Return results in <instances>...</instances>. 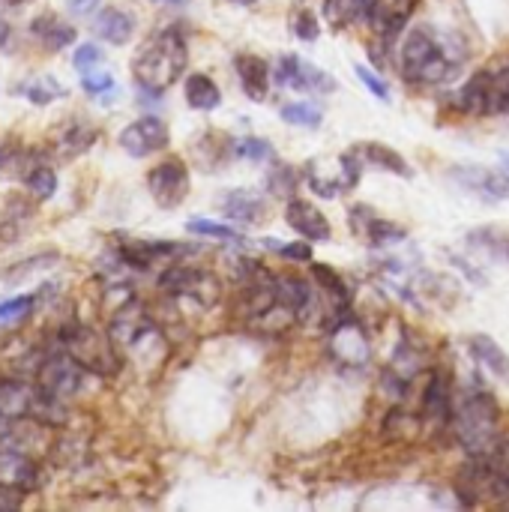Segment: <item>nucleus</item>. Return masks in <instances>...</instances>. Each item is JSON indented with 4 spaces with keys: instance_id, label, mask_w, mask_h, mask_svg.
I'll return each instance as SVG.
<instances>
[{
    "instance_id": "f257e3e1",
    "label": "nucleus",
    "mask_w": 509,
    "mask_h": 512,
    "mask_svg": "<svg viewBox=\"0 0 509 512\" xmlns=\"http://www.w3.org/2000/svg\"><path fill=\"white\" fill-rule=\"evenodd\" d=\"M456 441L471 459H489L498 456L504 447L501 438V411L498 402L489 396V390H468L453 414Z\"/></svg>"
},
{
    "instance_id": "f03ea898",
    "label": "nucleus",
    "mask_w": 509,
    "mask_h": 512,
    "mask_svg": "<svg viewBox=\"0 0 509 512\" xmlns=\"http://www.w3.org/2000/svg\"><path fill=\"white\" fill-rule=\"evenodd\" d=\"M108 336L114 339L120 354L132 357L141 366H153L165 354V336H162L159 324L153 321L147 306L138 303L135 297L123 300L114 309V315L108 321Z\"/></svg>"
},
{
    "instance_id": "7ed1b4c3",
    "label": "nucleus",
    "mask_w": 509,
    "mask_h": 512,
    "mask_svg": "<svg viewBox=\"0 0 509 512\" xmlns=\"http://www.w3.org/2000/svg\"><path fill=\"white\" fill-rule=\"evenodd\" d=\"M186 63H189L186 36L177 27H165V30H156L138 48V54L132 60V75L144 87L165 90L186 72Z\"/></svg>"
},
{
    "instance_id": "20e7f679",
    "label": "nucleus",
    "mask_w": 509,
    "mask_h": 512,
    "mask_svg": "<svg viewBox=\"0 0 509 512\" xmlns=\"http://www.w3.org/2000/svg\"><path fill=\"white\" fill-rule=\"evenodd\" d=\"M459 57L447 48V42L432 27H411L399 48L402 75L414 84H438L444 81Z\"/></svg>"
},
{
    "instance_id": "39448f33",
    "label": "nucleus",
    "mask_w": 509,
    "mask_h": 512,
    "mask_svg": "<svg viewBox=\"0 0 509 512\" xmlns=\"http://www.w3.org/2000/svg\"><path fill=\"white\" fill-rule=\"evenodd\" d=\"M240 315L261 336H282L300 321L297 312L279 297V291L273 285V276H261V279L243 285V291H240Z\"/></svg>"
},
{
    "instance_id": "423d86ee",
    "label": "nucleus",
    "mask_w": 509,
    "mask_h": 512,
    "mask_svg": "<svg viewBox=\"0 0 509 512\" xmlns=\"http://www.w3.org/2000/svg\"><path fill=\"white\" fill-rule=\"evenodd\" d=\"M57 348L75 357L90 375H114L120 369V348L114 345V339L81 321H66L60 327Z\"/></svg>"
},
{
    "instance_id": "0eeeda50",
    "label": "nucleus",
    "mask_w": 509,
    "mask_h": 512,
    "mask_svg": "<svg viewBox=\"0 0 509 512\" xmlns=\"http://www.w3.org/2000/svg\"><path fill=\"white\" fill-rule=\"evenodd\" d=\"M159 291L168 300L186 303L198 312H207L222 300V282L210 270H195L183 264H171L159 273Z\"/></svg>"
},
{
    "instance_id": "6e6552de",
    "label": "nucleus",
    "mask_w": 509,
    "mask_h": 512,
    "mask_svg": "<svg viewBox=\"0 0 509 512\" xmlns=\"http://www.w3.org/2000/svg\"><path fill=\"white\" fill-rule=\"evenodd\" d=\"M87 375L90 372L75 357H69L63 348H57V351H51V354H45L39 360V366H36V387L42 393H48V396H57V399L69 402L72 396H78L84 390Z\"/></svg>"
},
{
    "instance_id": "1a4fd4ad",
    "label": "nucleus",
    "mask_w": 509,
    "mask_h": 512,
    "mask_svg": "<svg viewBox=\"0 0 509 512\" xmlns=\"http://www.w3.org/2000/svg\"><path fill=\"white\" fill-rule=\"evenodd\" d=\"M360 180V162L354 153H342V156H327V159H315L306 168V183L315 189V195L321 198H336L345 195L357 186Z\"/></svg>"
},
{
    "instance_id": "9d476101",
    "label": "nucleus",
    "mask_w": 509,
    "mask_h": 512,
    "mask_svg": "<svg viewBox=\"0 0 509 512\" xmlns=\"http://www.w3.org/2000/svg\"><path fill=\"white\" fill-rule=\"evenodd\" d=\"M330 351L339 366L345 369H363L372 363V342L363 330V324L351 315H339L330 330Z\"/></svg>"
},
{
    "instance_id": "9b49d317",
    "label": "nucleus",
    "mask_w": 509,
    "mask_h": 512,
    "mask_svg": "<svg viewBox=\"0 0 509 512\" xmlns=\"http://www.w3.org/2000/svg\"><path fill=\"white\" fill-rule=\"evenodd\" d=\"M273 78H276L282 87L306 90V93H333V90H336V78H333L330 72H324L321 66L303 60L300 54H285V57H279Z\"/></svg>"
},
{
    "instance_id": "f8f14e48",
    "label": "nucleus",
    "mask_w": 509,
    "mask_h": 512,
    "mask_svg": "<svg viewBox=\"0 0 509 512\" xmlns=\"http://www.w3.org/2000/svg\"><path fill=\"white\" fill-rule=\"evenodd\" d=\"M147 189L153 195V201L165 210L180 207L183 198L189 195V171L180 159H165L159 165L150 168L147 174Z\"/></svg>"
},
{
    "instance_id": "ddd939ff",
    "label": "nucleus",
    "mask_w": 509,
    "mask_h": 512,
    "mask_svg": "<svg viewBox=\"0 0 509 512\" xmlns=\"http://www.w3.org/2000/svg\"><path fill=\"white\" fill-rule=\"evenodd\" d=\"M168 141H171V132H168V126H165V120H159V117H153V114H144V117L132 120V123L120 132V147H123L129 156H135V159L165 150Z\"/></svg>"
},
{
    "instance_id": "4468645a",
    "label": "nucleus",
    "mask_w": 509,
    "mask_h": 512,
    "mask_svg": "<svg viewBox=\"0 0 509 512\" xmlns=\"http://www.w3.org/2000/svg\"><path fill=\"white\" fill-rule=\"evenodd\" d=\"M42 483V468L36 465V459L21 450V447H6L0 450V486H9L21 495L36 492Z\"/></svg>"
},
{
    "instance_id": "2eb2a0df",
    "label": "nucleus",
    "mask_w": 509,
    "mask_h": 512,
    "mask_svg": "<svg viewBox=\"0 0 509 512\" xmlns=\"http://www.w3.org/2000/svg\"><path fill=\"white\" fill-rule=\"evenodd\" d=\"M453 414H456V402H453V384L444 372H435L426 393H423V408H420V420L432 423L435 429L453 426Z\"/></svg>"
},
{
    "instance_id": "dca6fc26",
    "label": "nucleus",
    "mask_w": 509,
    "mask_h": 512,
    "mask_svg": "<svg viewBox=\"0 0 509 512\" xmlns=\"http://www.w3.org/2000/svg\"><path fill=\"white\" fill-rule=\"evenodd\" d=\"M285 219H288V225H291L300 237H306V240L321 243V240L330 237V222H327V216H324L312 201H306V198H288V204H285Z\"/></svg>"
},
{
    "instance_id": "f3484780",
    "label": "nucleus",
    "mask_w": 509,
    "mask_h": 512,
    "mask_svg": "<svg viewBox=\"0 0 509 512\" xmlns=\"http://www.w3.org/2000/svg\"><path fill=\"white\" fill-rule=\"evenodd\" d=\"M36 387H30L24 378L0 375V414L9 420H24L33 414L36 405Z\"/></svg>"
},
{
    "instance_id": "a211bd4d",
    "label": "nucleus",
    "mask_w": 509,
    "mask_h": 512,
    "mask_svg": "<svg viewBox=\"0 0 509 512\" xmlns=\"http://www.w3.org/2000/svg\"><path fill=\"white\" fill-rule=\"evenodd\" d=\"M96 138H99V129L93 123H87L81 117H72V120H66L60 126L57 141H54V153L60 159H75V156L87 153L96 144Z\"/></svg>"
},
{
    "instance_id": "6ab92c4d",
    "label": "nucleus",
    "mask_w": 509,
    "mask_h": 512,
    "mask_svg": "<svg viewBox=\"0 0 509 512\" xmlns=\"http://www.w3.org/2000/svg\"><path fill=\"white\" fill-rule=\"evenodd\" d=\"M234 69H237V78H240L243 93L249 99H255V102L267 99L273 72H270V66H267L264 57H258V54H237L234 57Z\"/></svg>"
},
{
    "instance_id": "aec40b11",
    "label": "nucleus",
    "mask_w": 509,
    "mask_h": 512,
    "mask_svg": "<svg viewBox=\"0 0 509 512\" xmlns=\"http://www.w3.org/2000/svg\"><path fill=\"white\" fill-rule=\"evenodd\" d=\"M411 6H414V0H372V9H369L366 24L378 36H387L390 39V36H396L408 24Z\"/></svg>"
},
{
    "instance_id": "412c9836",
    "label": "nucleus",
    "mask_w": 509,
    "mask_h": 512,
    "mask_svg": "<svg viewBox=\"0 0 509 512\" xmlns=\"http://www.w3.org/2000/svg\"><path fill=\"white\" fill-rule=\"evenodd\" d=\"M267 210V201L264 195H258L255 189H231L222 201V213L231 219V222H240V225H252L264 216Z\"/></svg>"
},
{
    "instance_id": "4be33fe9",
    "label": "nucleus",
    "mask_w": 509,
    "mask_h": 512,
    "mask_svg": "<svg viewBox=\"0 0 509 512\" xmlns=\"http://www.w3.org/2000/svg\"><path fill=\"white\" fill-rule=\"evenodd\" d=\"M93 30L99 33V39H105L111 45H126L132 39V33H135V18L126 9L108 6V9H102L96 15Z\"/></svg>"
},
{
    "instance_id": "5701e85b",
    "label": "nucleus",
    "mask_w": 509,
    "mask_h": 512,
    "mask_svg": "<svg viewBox=\"0 0 509 512\" xmlns=\"http://www.w3.org/2000/svg\"><path fill=\"white\" fill-rule=\"evenodd\" d=\"M30 33H33V36L42 42V48H48V51H63V48H69V45L75 42V27L66 24V21H60V18L51 15V12L33 18Z\"/></svg>"
},
{
    "instance_id": "b1692460",
    "label": "nucleus",
    "mask_w": 509,
    "mask_h": 512,
    "mask_svg": "<svg viewBox=\"0 0 509 512\" xmlns=\"http://www.w3.org/2000/svg\"><path fill=\"white\" fill-rule=\"evenodd\" d=\"M183 93H186V102H189L195 111H216V108L222 105V90H219V84H216L210 75H204V72L189 75L186 84H183Z\"/></svg>"
},
{
    "instance_id": "393cba45",
    "label": "nucleus",
    "mask_w": 509,
    "mask_h": 512,
    "mask_svg": "<svg viewBox=\"0 0 509 512\" xmlns=\"http://www.w3.org/2000/svg\"><path fill=\"white\" fill-rule=\"evenodd\" d=\"M33 207L24 198H9L6 207L0 210V246H9L21 237L24 222L30 219Z\"/></svg>"
},
{
    "instance_id": "a878e982",
    "label": "nucleus",
    "mask_w": 509,
    "mask_h": 512,
    "mask_svg": "<svg viewBox=\"0 0 509 512\" xmlns=\"http://www.w3.org/2000/svg\"><path fill=\"white\" fill-rule=\"evenodd\" d=\"M471 354L477 357V363L489 372H495L498 378H509V357L501 351V345L492 336H474L471 339Z\"/></svg>"
},
{
    "instance_id": "bb28decb",
    "label": "nucleus",
    "mask_w": 509,
    "mask_h": 512,
    "mask_svg": "<svg viewBox=\"0 0 509 512\" xmlns=\"http://www.w3.org/2000/svg\"><path fill=\"white\" fill-rule=\"evenodd\" d=\"M372 9V0H324V12L333 27H351L357 21H366Z\"/></svg>"
},
{
    "instance_id": "cd10ccee",
    "label": "nucleus",
    "mask_w": 509,
    "mask_h": 512,
    "mask_svg": "<svg viewBox=\"0 0 509 512\" xmlns=\"http://www.w3.org/2000/svg\"><path fill=\"white\" fill-rule=\"evenodd\" d=\"M24 186H27V192H30L33 201H48L57 192V174H54V168H48L42 162L39 165H30L24 171Z\"/></svg>"
},
{
    "instance_id": "c85d7f7f",
    "label": "nucleus",
    "mask_w": 509,
    "mask_h": 512,
    "mask_svg": "<svg viewBox=\"0 0 509 512\" xmlns=\"http://www.w3.org/2000/svg\"><path fill=\"white\" fill-rule=\"evenodd\" d=\"M39 294H21V297H9V300H0V327H15L21 321H27L36 306H39Z\"/></svg>"
},
{
    "instance_id": "c756f323",
    "label": "nucleus",
    "mask_w": 509,
    "mask_h": 512,
    "mask_svg": "<svg viewBox=\"0 0 509 512\" xmlns=\"http://www.w3.org/2000/svg\"><path fill=\"white\" fill-rule=\"evenodd\" d=\"M363 159L372 162V165H378V168H387V171H393L399 177H411L408 162L393 147H384V144H375V141L372 144H363Z\"/></svg>"
},
{
    "instance_id": "7c9ffc66",
    "label": "nucleus",
    "mask_w": 509,
    "mask_h": 512,
    "mask_svg": "<svg viewBox=\"0 0 509 512\" xmlns=\"http://www.w3.org/2000/svg\"><path fill=\"white\" fill-rule=\"evenodd\" d=\"M279 114H282L285 123H291V126H306V129H318L321 120H324V111H321V105H315V102H288V105H282Z\"/></svg>"
},
{
    "instance_id": "2f4dec72",
    "label": "nucleus",
    "mask_w": 509,
    "mask_h": 512,
    "mask_svg": "<svg viewBox=\"0 0 509 512\" xmlns=\"http://www.w3.org/2000/svg\"><path fill=\"white\" fill-rule=\"evenodd\" d=\"M21 93L30 99V105H48V102H54V99H60V96H63V87L57 84V78L45 75V78H33V81H27V84L21 87Z\"/></svg>"
},
{
    "instance_id": "473e14b6",
    "label": "nucleus",
    "mask_w": 509,
    "mask_h": 512,
    "mask_svg": "<svg viewBox=\"0 0 509 512\" xmlns=\"http://www.w3.org/2000/svg\"><path fill=\"white\" fill-rule=\"evenodd\" d=\"M234 156L237 159H249V162H270L273 159V144L264 141V138H237L234 141Z\"/></svg>"
},
{
    "instance_id": "72a5a7b5",
    "label": "nucleus",
    "mask_w": 509,
    "mask_h": 512,
    "mask_svg": "<svg viewBox=\"0 0 509 512\" xmlns=\"http://www.w3.org/2000/svg\"><path fill=\"white\" fill-rule=\"evenodd\" d=\"M390 369H396L402 378H414L420 369H423V351H417L414 345H408V342H399V348H396V354H393V366Z\"/></svg>"
},
{
    "instance_id": "f704fd0d",
    "label": "nucleus",
    "mask_w": 509,
    "mask_h": 512,
    "mask_svg": "<svg viewBox=\"0 0 509 512\" xmlns=\"http://www.w3.org/2000/svg\"><path fill=\"white\" fill-rule=\"evenodd\" d=\"M189 231L201 237H213V240H240V234L231 225L210 222V219H189Z\"/></svg>"
},
{
    "instance_id": "c9c22d12",
    "label": "nucleus",
    "mask_w": 509,
    "mask_h": 512,
    "mask_svg": "<svg viewBox=\"0 0 509 512\" xmlns=\"http://www.w3.org/2000/svg\"><path fill=\"white\" fill-rule=\"evenodd\" d=\"M354 72H357V78L363 81V87L372 93V96H378V99H390V87H387V81L378 75V72H372L369 66H363V63H357L354 66Z\"/></svg>"
},
{
    "instance_id": "e433bc0d",
    "label": "nucleus",
    "mask_w": 509,
    "mask_h": 512,
    "mask_svg": "<svg viewBox=\"0 0 509 512\" xmlns=\"http://www.w3.org/2000/svg\"><path fill=\"white\" fill-rule=\"evenodd\" d=\"M99 63H102V51H99V45L87 42V45H78V48H75L72 66H75L78 72H90V69H96Z\"/></svg>"
},
{
    "instance_id": "4c0bfd02",
    "label": "nucleus",
    "mask_w": 509,
    "mask_h": 512,
    "mask_svg": "<svg viewBox=\"0 0 509 512\" xmlns=\"http://www.w3.org/2000/svg\"><path fill=\"white\" fill-rule=\"evenodd\" d=\"M81 87H84V93H90V96H105V93H111L114 90V78L108 75V72H84V78H81Z\"/></svg>"
},
{
    "instance_id": "58836bf2",
    "label": "nucleus",
    "mask_w": 509,
    "mask_h": 512,
    "mask_svg": "<svg viewBox=\"0 0 509 512\" xmlns=\"http://www.w3.org/2000/svg\"><path fill=\"white\" fill-rule=\"evenodd\" d=\"M294 33H297L303 42H315V39H318V21H315V12L300 9V12L294 15Z\"/></svg>"
},
{
    "instance_id": "ea45409f",
    "label": "nucleus",
    "mask_w": 509,
    "mask_h": 512,
    "mask_svg": "<svg viewBox=\"0 0 509 512\" xmlns=\"http://www.w3.org/2000/svg\"><path fill=\"white\" fill-rule=\"evenodd\" d=\"M54 261H57V255H54V252H48V255H42V258H39V255H33V258H27V261L15 264V267L6 273V279H9V282L24 279V276H27V270H42L45 264H54Z\"/></svg>"
},
{
    "instance_id": "a19ab883",
    "label": "nucleus",
    "mask_w": 509,
    "mask_h": 512,
    "mask_svg": "<svg viewBox=\"0 0 509 512\" xmlns=\"http://www.w3.org/2000/svg\"><path fill=\"white\" fill-rule=\"evenodd\" d=\"M369 234L381 243H393V240H405V231L402 228H393V222H372L369 225Z\"/></svg>"
},
{
    "instance_id": "79ce46f5",
    "label": "nucleus",
    "mask_w": 509,
    "mask_h": 512,
    "mask_svg": "<svg viewBox=\"0 0 509 512\" xmlns=\"http://www.w3.org/2000/svg\"><path fill=\"white\" fill-rule=\"evenodd\" d=\"M276 246H279V252L285 258H294V261H309L312 258V249L306 243H276Z\"/></svg>"
},
{
    "instance_id": "37998d69",
    "label": "nucleus",
    "mask_w": 509,
    "mask_h": 512,
    "mask_svg": "<svg viewBox=\"0 0 509 512\" xmlns=\"http://www.w3.org/2000/svg\"><path fill=\"white\" fill-rule=\"evenodd\" d=\"M99 3H102V0H66V9H69L75 18H87V15H93V12L99 9Z\"/></svg>"
},
{
    "instance_id": "c03bdc74",
    "label": "nucleus",
    "mask_w": 509,
    "mask_h": 512,
    "mask_svg": "<svg viewBox=\"0 0 509 512\" xmlns=\"http://www.w3.org/2000/svg\"><path fill=\"white\" fill-rule=\"evenodd\" d=\"M9 39H12V24L0 18V48H3V45H6Z\"/></svg>"
},
{
    "instance_id": "a18cd8bd",
    "label": "nucleus",
    "mask_w": 509,
    "mask_h": 512,
    "mask_svg": "<svg viewBox=\"0 0 509 512\" xmlns=\"http://www.w3.org/2000/svg\"><path fill=\"white\" fill-rule=\"evenodd\" d=\"M156 3H162V6H186L189 0H156Z\"/></svg>"
},
{
    "instance_id": "49530a36",
    "label": "nucleus",
    "mask_w": 509,
    "mask_h": 512,
    "mask_svg": "<svg viewBox=\"0 0 509 512\" xmlns=\"http://www.w3.org/2000/svg\"><path fill=\"white\" fill-rule=\"evenodd\" d=\"M3 3H9V6H24V3H30V0H3Z\"/></svg>"
},
{
    "instance_id": "de8ad7c7",
    "label": "nucleus",
    "mask_w": 509,
    "mask_h": 512,
    "mask_svg": "<svg viewBox=\"0 0 509 512\" xmlns=\"http://www.w3.org/2000/svg\"><path fill=\"white\" fill-rule=\"evenodd\" d=\"M234 3H243V6H252L255 0H234Z\"/></svg>"
}]
</instances>
